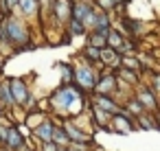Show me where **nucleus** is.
Listing matches in <instances>:
<instances>
[{
	"mask_svg": "<svg viewBox=\"0 0 160 151\" xmlns=\"http://www.w3.org/2000/svg\"><path fill=\"white\" fill-rule=\"evenodd\" d=\"M81 57L97 66V64H101V48H97V46H92V44H86V48H83Z\"/></svg>",
	"mask_w": 160,
	"mask_h": 151,
	"instance_id": "22",
	"label": "nucleus"
},
{
	"mask_svg": "<svg viewBox=\"0 0 160 151\" xmlns=\"http://www.w3.org/2000/svg\"><path fill=\"white\" fill-rule=\"evenodd\" d=\"M0 40L7 42V44H13V46H20V48H29V40H31V33L27 29V24L13 16H9L2 24H0Z\"/></svg>",
	"mask_w": 160,
	"mask_h": 151,
	"instance_id": "2",
	"label": "nucleus"
},
{
	"mask_svg": "<svg viewBox=\"0 0 160 151\" xmlns=\"http://www.w3.org/2000/svg\"><path fill=\"white\" fill-rule=\"evenodd\" d=\"M5 112H7V107H5L2 103H0V118H5Z\"/></svg>",
	"mask_w": 160,
	"mask_h": 151,
	"instance_id": "33",
	"label": "nucleus"
},
{
	"mask_svg": "<svg viewBox=\"0 0 160 151\" xmlns=\"http://www.w3.org/2000/svg\"><path fill=\"white\" fill-rule=\"evenodd\" d=\"M94 13H97V2H92V0L72 2V18L81 20L88 29H94Z\"/></svg>",
	"mask_w": 160,
	"mask_h": 151,
	"instance_id": "6",
	"label": "nucleus"
},
{
	"mask_svg": "<svg viewBox=\"0 0 160 151\" xmlns=\"http://www.w3.org/2000/svg\"><path fill=\"white\" fill-rule=\"evenodd\" d=\"M94 29L103 31V33H110L112 31V20H110V11L97 7V13H94Z\"/></svg>",
	"mask_w": 160,
	"mask_h": 151,
	"instance_id": "15",
	"label": "nucleus"
},
{
	"mask_svg": "<svg viewBox=\"0 0 160 151\" xmlns=\"http://www.w3.org/2000/svg\"><path fill=\"white\" fill-rule=\"evenodd\" d=\"M114 2H116V5H123V0H114Z\"/></svg>",
	"mask_w": 160,
	"mask_h": 151,
	"instance_id": "36",
	"label": "nucleus"
},
{
	"mask_svg": "<svg viewBox=\"0 0 160 151\" xmlns=\"http://www.w3.org/2000/svg\"><path fill=\"white\" fill-rule=\"evenodd\" d=\"M9 88H11V94H13V99H16V105H20V107H24V110H31V107L35 105V99H33V94L29 92V85L24 83V79H20V77L9 79Z\"/></svg>",
	"mask_w": 160,
	"mask_h": 151,
	"instance_id": "4",
	"label": "nucleus"
},
{
	"mask_svg": "<svg viewBox=\"0 0 160 151\" xmlns=\"http://www.w3.org/2000/svg\"><path fill=\"white\" fill-rule=\"evenodd\" d=\"M7 131H9V127H2V125H0V144L7 142Z\"/></svg>",
	"mask_w": 160,
	"mask_h": 151,
	"instance_id": "32",
	"label": "nucleus"
},
{
	"mask_svg": "<svg viewBox=\"0 0 160 151\" xmlns=\"http://www.w3.org/2000/svg\"><path fill=\"white\" fill-rule=\"evenodd\" d=\"M24 142H27V140H24L22 131H20L16 125H9V131H7V142H5V147H7L9 151H18V149H20Z\"/></svg>",
	"mask_w": 160,
	"mask_h": 151,
	"instance_id": "13",
	"label": "nucleus"
},
{
	"mask_svg": "<svg viewBox=\"0 0 160 151\" xmlns=\"http://www.w3.org/2000/svg\"><path fill=\"white\" fill-rule=\"evenodd\" d=\"M136 99L145 105L147 112H158L160 110V103H158V94L153 92L151 85H138L136 88Z\"/></svg>",
	"mask_w": 160,
	"mask_h": 151,
	"instance_id": "7",
	"label": "nucleus"
},
{
	"mask_svg": "<svg viewBox=\"0 0 160 151\" xmlns=\"http://www.w3.org/2000/svg\"><path fill=\"white\" fill-rule=\"evenodd\" d=\"M86 37H88V44H92L97 48H105L108 46V33H103L99 29H90Z\"/></svg>",
	"mask_w": 160,
	"mask_h": 151,
	"instance_id": "17",
	"label": "nucleus"
},
{
	"mask_svg": "<svg viewBox=\"0 0 160 151\" xmlns=\"http://www.w3.org/2000/svg\"><path fill=\"white\" fill-rule=\"evenodd\" d=\"M53 140H55L59 147H68V144H70V136H68V131L64 129V125H57V127H55V136H53Z\"/></svg>",
	"mask_w": 160,
	"mask_h": 151,
	"instance_id": "25",
	"label": "nucleus"
},
{
	"mask_svg": "<svg viewBox=\"0 0 160 151\" xmlns=\"http://www.w3.org/2000/svg\"><path fill=\"white\" fill-rule=\"evenodd\" d=\"M92 66L94 64H90L88 59H83L81 66H75V85L81 88L83 92H94V88H97L99 77H97Z\"/></svg>",
	"mask_w": 160,
	"mask_h": 151,
	"instance_id": "3",
	"label": "nucleus"
},
{
	"mask_svg": "<svg viewBox=\"0 0 160 151\" xmlns=\"http://www.w3.org/2000/svg\"><path fill=\"white\" fill-rule=\"evenodd\" d=\"M62 125H64V129L68 131L70 142H88V144H92V136H90V134H86V131H83L79 125H75L72 120H64Z\"/></svg>",
	"mask_w": 160,
	"mask_h": 151,
	"instance_id": "12",
	"label": "nucleus"
},
{
	"mask_svg": "<svg viewBox=\"0 0 160 151\" xmlns=\"http://www.w3.org/2000/svg\"><path fill=\"white\" fill-rule=\"evenodd\" d=\"M0 103H2L7 110L16 105V99H13L11 88H9V79H7V81H0Z\"/></svg>",
	"mask_w": 160,
	"mask_h": 151,
	"instance_id": "19",
	"label": "nucleus"
},
{
	"mask_svg": "<svg viewBox=\"0 0 160 151\" xmlns=\"http://www.w3.org/2000/svg\"><path fill=\"white\" fill-rule=\"evenodd\" d=\"M5 7L7 11H13L16 7H20V0H5Z\"/></svg>",
	"mask_w": 160,
	"mask_h": 151,
	"instance_id": "31",
	"label": "nucleus"
},
{
	"mask_svg": "<svg viewBox=\"0 0 160 151\" xmlns=\"http://www.w3.org/2000/svg\"><path fill=\"white\" fill-rule=\"evenodd\" d=\"M97 2V7H101V9H105V11H110V9H114V7H118L114 0H94Z\"/></svg>",
	"mask_w": 160,
	"mask_h": 151,
	"instance_id": "28",
	"label": "nucleus"
},
{
	"mask_svg": "<svg viewBox=\"0 0 160 151\" xmlns=\"http://www.w3.org/2000/svg\"><path fill=\"white\" fill-rule=\"evenodd\" d=\"M55 123L51 120V118H44L38 127H33V136L40 140V144L42 142H48V140H53V136H55Z\"/></svg>",
	"mask_w": 160,
	"mask_h": 151,
	"instance_id": "11",
	"label": "nucleus"
},
{
	"mask_svg": "<svg viewBox=\"0 0 160 151\" xmlns=\"http://www.w3.org/2000/svg\"><path fill=\"white\" fill-rule=\"evenodd\" d=\"M123 44H125L123 33L116 31V29H112V31L108 33V46H112V48H116V51L121 53V51H123ZM121 55H123V53H121Z\"/></svg>",
	"mask_w": 160,
	"mask_h": 151,
	"instance_id": "21",
	"label": "nucleus"
},
{
	"mask_svg": "<svg viewBox=\"0 0 160 151\" xmlns=\"http://www.w3.org/2000/svg\"><path fill=\"white\" fill-rule=\"evenodd\" d=\"M59 70H62L64 83H75V68H70V64H62Z\"/></svg>",
	"mask_w": 160,
	"mask_h": 151,
	"instance_id": "27",
	"label": "nucleus"
},
{
	"mask_svg": "<svg viewBox=\"0 0 160 151\" xmlns=\"http://www.w3.org/2000/svg\"><path fill=\"white\" fill-rule=\"evenodd\" d=\"M123 107H125L129 114H134V116H140L142 112H147V110H145V105H142V103H140L136 96H134V99H127V103H125Z\"/></svg>",
	"mask_w": 160,
	"mask_h": 151,
	"instance_id": "24",
	"label": "nucleus"
},
{
	"mask_svg": "<svg viewBox=\"0 0 160 151\" xmlns=\"http://www.w3.org/2000/svg\"><path fill=\"white\" fill-rule=\"evenodd\" d=\"M116 77L121 79V81H127V85H132V88H138L140 85V75H138V70H132V68H118L116 70Z\"/></svg>",
	"mask_w": 160,
	"mask_h": 151,
	"instance_id": "16",
	"label": "nucleus"
},
{
	"mask_svg": "<svg viewBox=\"0 0 160 151\" xmlns=\"http://www.w3.org/2000/svg\"><path fill=\"white\" fill-rule=\"evenodd\" d=\"M118 77L116 72H105L99 77L97 81V88H94V94H116L118 92Z\"/></svg>",
	"mask_w": 160,
	"mask_h": 151,
	"instance_id": "8",
	"label": "nucleus"
},
{
	"mask_svg": "<svg viewBox=\"0 0 160 151\" xmlns=\"http://www.w3.org/2000/svg\"><path fill=\"white\" fill-rule=\"evenodd\" d=\"M2 66H5V61H2V55H0V70H2Z\"/></svg>",
	"mask_w": 160,
	"mask_h": 151,
	"instance_id": "34",
	"label": "nucleus"
},
{
	"mask_svg": "<svg viewBox=\"0 0 160 151\" xmlns=\"http://www.w3.org/2000/svg\"><path fill=\"white\" fill-rule=\"evenodd\" d=\"M136 123H138V129H147V131H151V129H160L158 118H153L149 112H142L140 116H136Z\"/></svg>",
	"mask_w": 160,
	"mask_h": 151,
	"instance_id": "18",
	"label": "nucleus"
},
{
	"mask_svg": "<svg viewBox=\"0 0 160 151\" xmlns=\"http://www.w3.org/2000/svg\"><path fill=\"white\" fill-rule=\"evenodd\" d=\"M151 88H153L156 94H160V75H153L151 77Z\"/></svg>",
	"mask_w": 160,
	"mask_h": 151,
	"instance_id": "30",
	"label": "nucleus"
},
{
	"mask_svg": "<svg viewBox=\"0 0 160 151\" xmlns=\"http://www.w3.org/2000/svg\"><path fill=\"white\" fill-rule=\"evenodd\" d=\"M59 151H68V147H59Z\"/></svg>",
	"mask_w": 160,
	"mask_h": 151,
	"instance_id": "35",
	"label": "nucleus"
},
{
	"mask_svg": "<svg viewBox=\"0 0 160 151\" xmlns=\"http://www.w3.org/2000/svg\"><path fill=\"white\" fill-rule=\"evenodd\" d=\"M40 0H20V11L27 16V18H31V16H38V11H40Z\"/></svg>",
	"mask_w": 160,
	"mask_h": 151,
	"instance_id": "20",
	"label": "nucleus"
},
{
	"mask_svg": "<svg viewBox=\"0 0 160 151\" xmlns=\"http://www.w3.org/2000/svg\"><path fill=\"white\" fill-rule=\"evenodd\" d=\"M40 149H42V151H59V144H57L55 140H48V142H42Z\"/></svg>",
	"mask_w": 160,
	"mask_h": 151,
	"instance_id": "29",
	"label": "nucleus"
},
{
	"mask_svg": "<svg viewBox=\"0 0 160 151\" xmlns=\"http://www.w3.org/2000/svg\"><path fill=\"white\" fill-rule=\"evenodd\" d=\"M66 27H68L70 35H88V31H90V29H88V27H86L81 20H75V18H70Z\"/></svg>",
	"mask_w": 160,
	"mask_h": 151,
	"instance_id": "23",
	"label": "nucleus"
},
{
	"mask_svg": "<svg viewBox=\"0 0 160 151\" xmlns=\"http://www.w3.org/2000/svg\"><path fill=\"white\" fill-rule=\"evenodd\" d=\"M83 94L86 92L81 88H75L72 83H64V85H59L51 94V105L57 107V110H62V112H66V114H75L77 112L75 105L77 107H83L86 105V101H81Z\"/></svg>",
	"mask_w": 160,
	"mask_h": 151,
	"instance_id": "1",
	"label": "nucleus"
},
{
	"mask_svg": "<svg viewBox=\"0 0 160 151\" xmlns=\"http://www.w3.org/2000/svg\"><path fill=\"white\" fill-rule=\"evenodd\" d=\"M112 116H114V114H110L108 110H103V107H99L97 103H92V123H94L97 129H105V131H110Z\"/></svg>",
	"mask_w": 160,
	"mask_h": 151,
	"instance_id": "10",
	"label": "nucleus"
},
{
	"mask_svg": "<svg viewBox=\"0 0 160 151\" xmlns=\"http://www.w3.org/2000/svg\"><path fill=\"white\" fill-rule=\"evenodd\" d=\"M134 129H138V123H136V116L134 114H129L125 107L121 110V112H116L114 116H112V125H110V131H114V134H121V136H127V134H132Z\"/></svg>",
	"mask_w": 160,
	"mask_h": 151,
	"instance_id": "5",
	"label": "nucleus"
},
{
	"mask_svg": "<svg viewBox=\"0 0 160 151\" xmlns=\"http://www.w3.org/2000/svg\"><path fill=\"white\" fill-rule=\"evenodd\" d=\"M7 151H9V149H7Z\"/></svg>",
	"mask_w": 160,
	"mask_h": 151,
	"instance_id": "38",
	"label": "nucleus"
},
{
	"mask_svg": "<svg viewBox=\"0 0 160 151\" xmlns=\"http://www.w3.org/2000/svg\"><path fill=\"white\" fill-rule=\"evenodd\" d=\"M72 2H79V0H72Z\"/></svg>",
	"mask_w": 160,
	"mask_h": 151,
	"instance_id": "37",
	"label": "nucleus"
},
{
	"mask_svg": "<svg viewBox=\"0 0 160 151\" xmlns=\"http://www.w3.org/2000/svg\"><path fill=\"white\" fill-rule=\"evenodd\" d=\"M92 103H97L99 107L108 110L110 114H116V112H121V110H123V105H121V103H116V101L112 99V94H94Z\"/></svg>",
	"mask_w": 160,
	"mask_h": 151,
	"instance_id": "14",
	"label": "nucleus"
},
{
	"mask_svg": "<svg viewBox=\"0 0 160 151\" xmlns=\"http://www.w3.org/2000/svg\"><path fill=\"white\" fill-rule=\"evenodd\" d=\"M53 7V16L57 22L68 24V20L72 18V0H51Z\"/></svg>",
	"mask_w": 160,
	"mask_h": 151,
	"instance_id": "9",
	"label": "nucleus"
},
{
	"mask_svg": "<svg viewBox=\"0 0 160 151\" xmlns=\"http://www.w3.org/2000/svg\"><path fill=\"white\" fill-rule=\"evenodd\" d=\"M123 68H132V70L140 72V59L134 55H123Z\"/></svg>",
	"mask_w": 160,
	"mask_h": 151,
	"instance_id": "26",
	"label": "nucleus"
}]
</instances>
